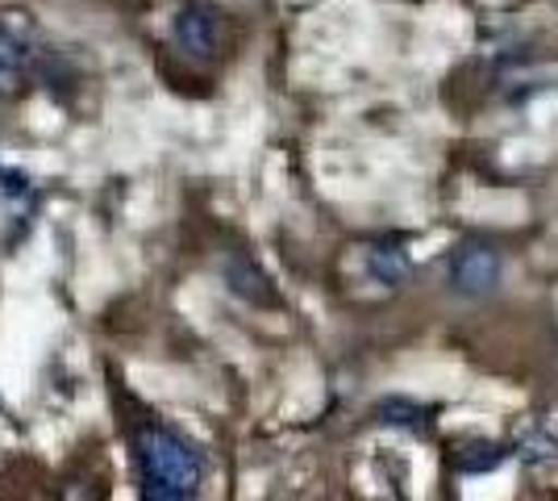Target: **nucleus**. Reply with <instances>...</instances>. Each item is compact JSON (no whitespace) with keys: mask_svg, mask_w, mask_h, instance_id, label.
Masks as SVG:
<instances>
[{"mask_svg":"<svg viewBox=\"0 0 558 501\" xmlns=\"http://www.w3.org/2000/svg\"><path fill=\"white\" fill-rule=\"evenodd\" d=\"M496 464H500V448L496 443H471L459 455V468H466V473H492Z\"/></svg>","mask_w":558,"mask_h":501,"instance_id":"nucleus-8","label":"nucleus"},{"mask_svg":"<svg viewBox=\"0 0 558 501\" xmlns=\"http://www.w3.org/2000/svg\"><path fill=\"white\" fill-rule=\"evenodd\" d=\"M34 43L17 22H0V96H22L34 75Z\"/></svg>","mask_w":558,"mask_h":501,"instance_id":"nucleus-4","label":"nucleus"},{"mask_svg":"<svg viewBox=\"0 0 558 501\" xmlns=\"http://www.w3.org/2000/svg\"><path fill=\"white\" fill-rule=\"evenodd\" d=\"M446 285L466 301H488L505 285V255L484 239H466L446 260Z\"/></svg>","mask_w":558,"mask_h":501,"instance_id":"nucleus-2","label":"nucleus"},{"mask_svg":"<svg viewBox=\"0 0 558 501\" xmlns=\"http://www.w3.org/2000/svg\"><path fill=\"white\" fill-rule=\"evenodd\" d=\"M171 38H175V47L184 50L187 59L209 63V59H217V50H221V13H217L213 4L192 0V4H184V9L175 13Z\"/></svg>","mask_w":558,"mask_h":501,"instance_id":"nucleus-3","label":"nucleus"},{"mask_svg":"<svg viewBox=\"0 0 558 501\" xmlns=\"http://www.w3.org/2000/svg\"><path fill=\"white\" fill-rule=\"evenodd\" d=\"M363 267H367V281L384 288H396L409 276V260H404V251L396 242H375V247H367Z\"/></svg>","mask_w":558,"mask_h":501,"instance_id":"nucleus-5","label":"nucleus"},{"mask_svg":"<svg viewBox=\"0 0 558 501\" xmlns=\"http://www.w3.org/2000/svg\"><path fill=\"white\" fill-rule=\"evenodd\" d=\"M375 414H379L388 427H404V430H425V422H429L425 406L409 402V397H384V402L375 406Z\"/></svg>","mask_w":558,"mask_h":501,"instance_id":"nucleus-7","label":"nucleus"},{"mask_svg":"<svg viewBox=\"0 0 558 501\" xmlns=\"http://www.w3.org/2000/svg\"><path fill=\"white\" fill-rule=\"evenodd\" d=\"M226 285H230V293L255 301V306H276V293L267 288L271 281L251 260H226Z\"/></svg>","mask_w":558,"mask_h":501,"instance_id":"nucleus-6","label":"nucleus"},{"mask_svg":"<svg viewBox=\"0 0 558 501\" xmlns=\"http://www.w3.org/2000/svg\"><path fill=\"white\" fill-rule=\"evenodd\" d=\"M134 464H138L142 498L150 501H187L201 493L205 455L180 430L163 422H146L134 434Z\"/></svg>","mask_w":558,"mask_h":501,"instance_id":"nucleus-1","label":"nucleus"}]
</instances>
